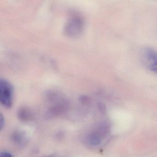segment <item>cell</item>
I'll return each instance as SVG.
<instances>
[{"instance_id":"cell-6","label":"cell","mask_w":157,"mask_h":157,"mask_svg":"<svg viewBox=\"0 0 157 157\" xmlns=\"http://www.w3.org/2000/svg\"><path fill=\"white\" fill-rule=\"evenodd\" d=\"M18 116L20 119L23 120H27L32 117L31 113L27 109L23 108L19 111Z\"/></svg>"},{"instance_id":"cell-2","label":"cell","mask_w":157,"mask_h":157,"mask_svg":"<svg viewBox=\"0 0 157 157\" xmlns=\"http://www.w3.org/2000/svg\"><path fill=\"white\" fill-rule=\"evenodd\" d=\"M13 87L10 82L5 79L0 80V101L6 108H10L13 103Z\"/></svg>"},{"instance_id":"cell-4","label":"cell","mask_w":157,"mask_h":157,"mask_svg":"<svg viewBox=\"0 0 157 157\" xmlns=\"http://www.w3.org/2000/svg\"><path fill=\"white\" fill-rule=\"evenodd\" d=\"M87 141L91 146H98L101 143V139L100 136L96 133H92L87 137Z\"/></svg>"},{"instance_id":"cell-7","label":"cell","mask_w":157,"mask_h":157,"mask_svg":"<svg viewBox=\"0 0 157 157\" xmlns=\"http://www.w3.org/2000/svg\"><path fill=\"white\" fill-rule=\"evenodd\" d=\"M0 157H13L11 154L8 152H2L1 153Z\"/></svg>"},{"instance_id":"cell-5","label":"cell","mask_w":157,"mask_h":157,"mask_svg":"<svg viewBox=\"0 0 157 157\" xmlns=\"http://www.w3.org/2000/svg\"><path fill=\"white\" fill-rule=\"evenodd\" d=\"M13 141L19 145H22L25 143V138L23 135L20 132L14 133L13 136Z\"/></svg>"},{"instance_id":"cell-3","label":"cell","mask_w":157,"mask_h":157,"mask_svg":"<svg viewBox=\"0 0 157 157\" xmlns=\"http://www.w3.org/2000/svg\"><path fill=\"white\" fill-rule=\"evenodd\" d=\"M141 56L145 67L157 75V52L150 48H145L141 51Z\"/></svg>"},{"instance_id":"cell-1","label":"cell","mask_w":157,"mask_h":157,"mask_svg":"<svg viewBox=\"0 0 157 157\" xmlns=\"http://www.w3.org/2000/svg\"><path fill=\"white\" fill-rule=\"evenodd\" d=\"M84 26V20L82 17L78 15H73L66 23L64 33L68 37H77L82 33Z\"/></svg>"},{"instance_id":"cell-8","label":"cell","mask_w":157,"mask_h":157,"mask_svg":"<svg viewBox=\"0 0 157 157\" xmlns=\"http://www.w3.org/2000/svg\"><path fill=\"white\" fill-rule=\"evenodd\" d=\"M3 124H4V118L2 117V116H1V117H0V127H1V128H2Z\"/></svg>"}]
</instances>
